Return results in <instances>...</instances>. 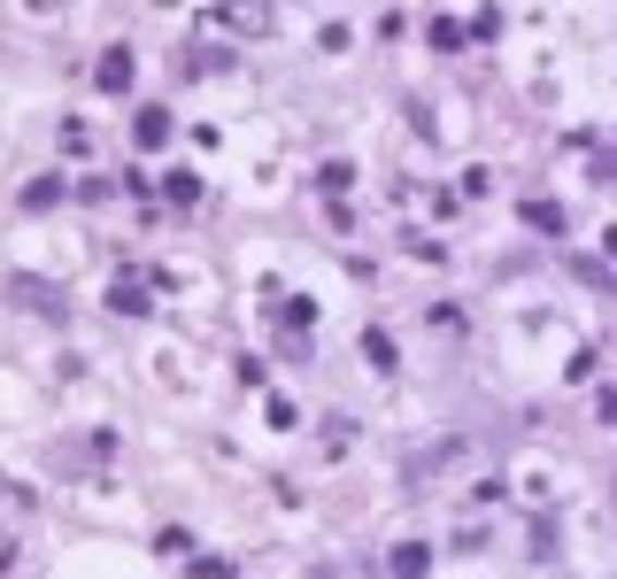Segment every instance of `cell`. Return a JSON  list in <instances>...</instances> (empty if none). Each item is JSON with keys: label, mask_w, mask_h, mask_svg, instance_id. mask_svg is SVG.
I'll return each mask as SVG.
<instances>
[{"label": "cell", "mask_w": 617, "mask_h": 579, "mask_svg": "<svg viewBox=\"0 0 617 579\" xmlns=\"http://www.w3.org/2000/svg\"><path fill=\"white\" fill-rule=\"evenodd\" d=\"M0 294H9L16 309H32V317H70V294H62L54 279H39V271H16Z\"/></svg>", "instance_id": "1"}, {"label": "cell", "mask_w": 617, "mask_h": 579, "mask_svg": "<svg viewBox=\"0 0 617 579\" xmlns=\"http://www.w3.org/2000/svg\"><path fill=\"white\" fill-rule=\"evenodd\" d=\"M363 356H371L379 371H394V341H386V333H363Z\"/></svg>", "instance_id": "10"}, {"label": "cell", "mask_w": 617, "mask_h": 579, "mask_svg": "<svg viewBox=\"0 0 617 579\" xmlns=\"http://www.w3.org/2000/svg\"><path fill=\"white\" fill-rule=\"evenodd\" d=\"M132 77H139L132 47H109V54H101V70H94V86H101V94H132Z\"/></svg>", "instance_id": "2"}, {"label": "cell", "mask_w": 617, "mask_h": 579, "mask_svg": "<svg viewBox=\"0 0 617 579\" xmlns=\"http://www.w3.org/2000/svg\"><path fill=\"white\" fill-rule=\"evenodd\" d=\"M525 224L548 232V239H564V209H556V201H525Z\"/></svg>", "instance_id": "6"}, {"label": "cell", "mask_w": 617, "mask_h": 579, "mask_svg": "<svg viewBox=\"0 0 617 579\" xmlns=\"http://www.w3.org/2000/svg\"><path fill=\"white\" fill-rule=\"evenodd\" d=\"M132 139H139V147H162V139H170V109H139Z\"/></svg>", "instance_id": "5"}, {"label": "cell", "mask_w": 617, "mask_h": 579, "mask_svg": "<svg viewBox=\"0 0 617 579\" xmlns=\"http://www.w3.org/2000/svg\"><path fill=\"white\" fill-rule=\"evenodd\" d=\"M347 186H356V162H340V155H332L324 171H317V194H324V201H340Z\"/></svg>", "instance_id": "3"}, {"label": "cell", "mask_w": 617, "mask_h": 579, "mask_svg": "<svg viewBox=\"0 0 617 579\" xmlns=\"http://www.w3.org/2000/svg\"><path fill=\"white\" fill-rule=\"evenodd\" d=\"M109 309H116V317H147V294H139V286H116Z\"/></svg>", "instance_id": "8"}, {"label": "cell", "mask_w": 617, "mask_h": 579, "mask_svg": "<svg viewBox=\"0 0 617 579\" xmlns=\"http://www.w3.org/2000/svg\"><path fill=\"white\" fill-rule=\"evenodd\" d=\"M162 194H170V201H194V194H201V178H194V171H170V178H162Z\"/></svg>", "instance_id": "9"}, {"label": "cell", "mask_w": 617, "mask_h": 579, "mask_svg": "<svg viewBox=\"0 0 617 579\" xmlns=\"http://www.w3.org/2000/svg\"><path fill=\"white\" fill-rule=\"evenodd\" d=\"M62 194H70V186H62V178H32V186H24V209H54V201H62Z\"/></svg>", "instance_id": "7"}, {"label": "cell", "mask_w": 617, "mask_h": 579, "mask_svg": "<svg viewBox=\"0 0 617 579\" xmlns=\"http://www.w3.org/2000/svg\"><path fill=\"white\" fill-rule=\"evenodd\" d=\"M424 571H432V549L424 541H402L394 549V579H424Z\"/></svg>", "instance_id": "4"}]
</instances>
